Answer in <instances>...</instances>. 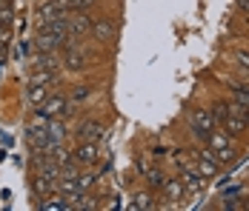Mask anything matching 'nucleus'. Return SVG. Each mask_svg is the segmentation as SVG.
I'll list each match as a JSON object with an SVG mask.
<instances>
[{"mask_svg":"<svg viewBox=\"0 0 249 211\" xmlns=\"http://www.w3.org/2000/svg\"><path fill=\"white\" fill-rule=\"evenodd\" d=\"M206 148H209V154L221 165H232L235 157H238V148L229 143V134H226L224 129H212V134L206 140Z\"/></svg>","mask_w":249,"mask_h":211,"instance_id":"nucleus-1","label":"nucleus"},{"mask_svg":"<svg viewBox=\"0 0 249 211\" xmlns=\"http://www.w3.org/2000/svg\"><path fill=\"white\" fill-rule=\"evenodd\" d=\"M186 123H189V129H192V134L198 137V140H209V134H212V129H218V123L212 117V109H203V106H192L189 112H186Z\"/></svg>","mask_w":249,"mask_h":211,"instance_id":"nucleus-2","label":"nucleus"},{"mask_svg":"<svg viewBox=\"0 0 249 211\" xmlns=\"http://www.w3.org/2000/svg\"><path fill=\"white\" fill-rule=\"evenodd\" d=\"M244 109H247V106H241V103H226V114L221 117L218 129H224L229 137H241V134H247V120H244Z\"/></svg>","mask_w":249,"mask_h":211,"instance_id":"nucleus-3","label":"nucleus"},{"mask_svg":"<svg viewBox=\"0 0 249 211\" xmlns=\"http://www.w3.org/2000/svg\"><path fill=\"white\" fill-rule=\"evenodd\" d=\"M66 106H69L66 94H49V97L37 106V117H40V120L63 117V114H66Z\"/></svg>","mask_w":249,"mask_h":211,"instance_id":"nucleus-4","label":"nucleus"},{"mask_svg":"<svg viewBox=\"0 0 249 211\" xmlns=\"http://www.w3.org/2000/svg\"><path fill=\"white\" fill-rule=\"evenodd\" d=\"M195 168H198V174L203 177V180H215V177L221 174L224 165L209 154V148H203V151H195Z\"/></svg>","mask_w":249,"mask_h":211,"instance_id":"nucleus-5","label":"nucleus"},{"mask_svg":"<svg viewBox=\"0 0 249 211\" xmlns=\"http://www.w3.org/2000/svg\"><path fill=\"white\" fill-rule=\"evenodd\" d=\"M180 183L186 188V194H200L203 186H206V180L198 174L195 165H180Z\"/></svg>","mask_w":249,"mask_h":211,"instance_id":"nucleus-6","label":"nucleus"},{"mask_svg":"<svg viewBox=\"0 0 249 211\" xmlns=\"http://www.w3.org/2000/svg\"><path fill=\"white\" fill-rule=\"evenodd\" d=\"M75 137L80 143H98L103 137V123L100 120H83L80 126H77Z\"/></svg>","mask_w":249,"mask_h":211,"instance_id":"nucleus-7","label":"nucleus"},{"mask_svg":"<svg viewBox=\"0 0 249 211\" xmlns=\"http://www.w3.org/2000/svg\"><path fill=\"white\" fill-rule=\"evenodd\" d=\"M66 23H69V34H75V37L92 34V17H89V15H83V12H69Z\"/></svg>","mask_w":249,"mask_h":211,"instance_id":"nucleus-8","label":"nucleus"},{"mask_svg":"<svg viewBox=\"0 0 249 211\" xmlns=\"http://www.w3.org/2000/svg\"><path fill=\"white\" fill-rule=\"evenodd\" d=\"M92 37L100 43H112L115 40V20L112 17H98L92 20Z\"/></svg>","mask_w":249,"mask_h":211,"instance_id":"nucleus-9","label":"nucleus"},{"mask_svg":"<svg viewBox=\"0 0 249 211\" xmlns=\"http://www.w3.org/2000/svg\"><path fill=\"white\" fill-rule=\"evenodd\" d=\"M100 157L98 151V143H80L75 148V163L77 165H95Z\"/></svg>","mask_w":249,"mask_h":211,"instance_id":"nucleus-10","label":"nucleus"},{"mask_svg":"<svg viewBox=\"0 0 249 211\" xmlns=\"http://www.w3.org/2000/svg\"><path fill=\"white\" fill-rule=\"evenodd\" d=\"M63 69L80 74V71L89 69V57H86L80 49H75V51H66V57H63Z\"/></svg>","mask_w":249,"mask_h":211,"instance_id":"nucleus-11","label":"nucleus"},{"mask_svg":"<svg viewBox=\"0 0 249 211\" xmlns=\"http://www.w3.org/2000/svg\"><path fill=\"white\" fill-rule=\"evenodd\" d=\"M26 143H29L32 151H46L52 140H49V134H46V129H29L26 131Z\"/></svg>","mask_w":249,"mask_h":211,"instance_id":"nucleus-12","label":"nucleus"},{"mask_svg":"<svg viewBox=\"0 0 249 211\" xmlns=\"http://www.w3.org/2000/svg\"><path fill=\"white\" fill-rule=\"evenodd\" d=\"M163 191V197L166 200H172V203H178V200H183L186 197V188H183V183H180V177H169L166 180V186L160 188Z\"/></svg>","mask_w":249,"mask_h":211,"instance_id":"nucleus-13","label":"nucleus"},{"mask_svg":"<svg viewBox=\"0 0 249 211\" xmlns=\"http://www.w3.org/2000/svg\"><path fill=\"white\" fill-rule=\"evenodd\" d=\"M143 180H146V186H149V191H160V188L166 186V180H169V174H166L163 168H155V165H152L149 171L143 174Z\"/></svg>","mask_w":249,"mask_h":211,"instance_id":"nucleus-14","label":"nucleus"},{"mask_svg":"<svg viewBox=\"0 0 249 211\" xmlns=\"http://www.w3.org/2000/svg\"><path fill=\"white\" fill-rule=\"evenodd\" d=\"M49 89H52V86H43V83H29V89H26V97H29V103L37 109V106H40V103H43V100H46V97L52 94Z\"/></svg>","mask_w":249,"mask_h":211,"instance_id":"nucleus-15","label":"nucleus"},{"mask_svg":"<svg viewBox=\"0 0 249 211\" xmlns=\"http://www.w3.org/2000/svg\"><path fill=\"white\" fill-rule=\"evenodd\" d=\"M46 134H49L52 143H60V140H63V137H66V126H63V120H60V117L46 120Z\"/></svg>","mask_w":249,"mask_h":211,"instance_id":"nucleus-16","label":"nucleus"},{"mask_svg":"<svg viewBox=\"0 0 249 211\" xmlns=\"http://www.w3.org/2000/svg\"><path fill=\"white\" fill-rule=\"evenodd\" d=\"M229 97H232V103L249 106V86L247 83H232V86H229Z\"/></svg>","mask_w":249,"mask_h":211,"instance_id":"nucleus-17","label":"nucleus"},{"mask_svg":"<svg viewBox=\"0 0 249 211\" xmlns=\"http://www.w3.org/2000/svg\"><path fill=\"white\" fill-rule=\"evenodd\" d=\"M40 209H57V211H72L69 209V200L63 197V194H49L43 203H40Z\"/></svg>","mask_w":249,"mask_h":211,"instance_id":"nucleus-18","label":"nucleus"},{"mask_svg":"<svg viewBox=\"0 0 249 211\" xmlns=\"http://www.w3.org/2000/svg\"><path fill=\"white\" fill-rule=\"evenodd\" d=\"M52 188H54V183H49V180L40 177V174H32V191H35L37 197H46Z\"/></svg>","mask_w":249,"mask_h":211,"instance_id":"nucleus-19","label":"nucleus"},{"mask_svg":"<svg viewBox=\"0 0 249 211\" xmlns=\"http://www.w3.org/2000/svg\"><path fill=\"white\" fill-rule=\"evenodd\" d=\"M132 200H135V203H132V209H141V211L155 209V200H152V194H149V191H141V194H135Z\"/></svg>","mask_w":249,"mask_h":211,"instance_id":"nucleus-20","label":"nucleus"},{"mask_svg":"<svg viewBox=\"0 0 249 211\" xmlns=\"http://www.w3.org/2000/svg\"><path fill=\"white\" fill-rule=\"evenodd\" d=\"M95 183H98V177H95V174H89V171H86V174H77V186L83 188V191H89Z\"/></svg>","mask_w":249,"mask_h":211,"instance_id":"nucleus-21","label":"nucleus"},{"mask_svg":"<svg viewBox=\"0 0 249 211\" xmlns=\"http://www.w3.org/2000/svg\"><path fill=\"white\" fill-rule=\"evenodd\" d=\"M235 63H238V69H244L249 74V51L238 49V51H235Z\"/></svg>","mask_w":249,"mask_h":211,"instance_id":"nucleus-22","label":"nucleus"},{"mask_svg":"<svg viewBox=\"0 0 249 211\" xmlns=\"http://www.w3.org/2000/svg\"><path fill=\"white\" fill-rule=\"evenodd\" d=\"M152 168V160H149V154H143L141 160H138V174H146Z\"/></svg>","mask_w":249,"mask_h":211,"instance_id":"nucleus-23","label":"nucleus"},{"mask_svg":"<svg viewBox=\"0 0 249 211\" xmlns=\"http://www.w3.org/2000/svg\"><path fill=\"white\" fill-rule=\"evenodd\" d=\"M235 3H238V9H241V12L249 17V0H235Z\"/></svg>","mask_w":249,"mask_h":211,"instance_id":"nucleus-24","label":"nucleus"},{"mask_svg":"<svg viewBox=\"0 0 249 211\" xmlns=\"http://www.w3.org/2000/svg\"><path fill=\"white\" fill-rule=\"evenodd\" d=\"M86 94H89V89H77V92H75V100H83Z\"/></svg>","mask_w":249,"mask_h":211,"instance_id":"nucleus-25","label":"nucleus"},{"mask_svg":"<svg viewBox=\"0 0 249 211\" xmlns=\"http://www.w3.org/2000/svg\"><path fill=\"white\" fill-rule=\"evenodd\" d=\"M6 46H9V43H3V40H0V57H6Z\"/></svg>","mask_w":249,"mask_h":211,"instance_id":"nucleus-26","label":"nucleus"},{"mask_svg":"<svg viewBox=\"0 0 249 211\" xmlns=\"http://www.w3.org/2000/svg\"><path fill=\"white\" fill-rule=\"evenodd\" d=\"M244 120H247V131H249V106L244 109Z\"/></svg>","mask_w":249,"mask_h":211,"instance_id":"nucleus-27","label":"nucleus"},{"mask_svg":"<svg viewBox=\"0 0 249 211\" xmlns=\"http://www.w3.org/2000/svg\"><path fill=\"white\" fill-rule=\"evenodd\" d=\"M9 6V0H0V9H6Z\"/></svg>","mask_w":249,"mask_h":211,"instance_id":"nucleus-28","label":"nucleus"}]
</instances>
